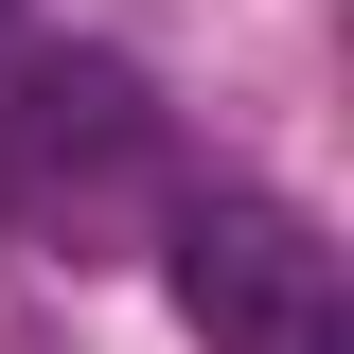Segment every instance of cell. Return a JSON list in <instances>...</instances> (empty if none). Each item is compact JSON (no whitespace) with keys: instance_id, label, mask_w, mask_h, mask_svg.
Instances as JSON below:
<instances>
[{"instance_id":"cell-2","label":"cell","mask_w":354,"mask_h":354,"mask_svg":"<svg viewBox=\"0 0 354 354\" xmlns=\"http://www.w3.org/2000/svg\"><path fill=\"white\" fill-rule=\"evenodd\" d=\"M0 177H160V106H142L124 53H36L18 106H0Z\"/></svg>"},{"instance_id":"cell-3","label":"cell","mask_w":354,"mask_h":354,"mask_svg":"<svg viewBox=\"0 0 354 354\" xmlns=\"http://www.w3.org/2000/svg\"><path fill=\"white\" fill-rule=\"evenodd\" d=\"M0 36H18V0H0Z\"/></svg>"},{"instance_id":"cell-1","label":"cell","mask_w":354,"mask_h":354,"mask_svg":"<svg viewBox=\"0 0 354 354\" xmlns=\"http://www.w3.org/2000/svg\"><path fill=\"white\" fill-rule=\"evenodd\" d=\"M177 319L213 354H354V283H337V230L283 213V195H177Z\"/></svg>"}]
</instances>
